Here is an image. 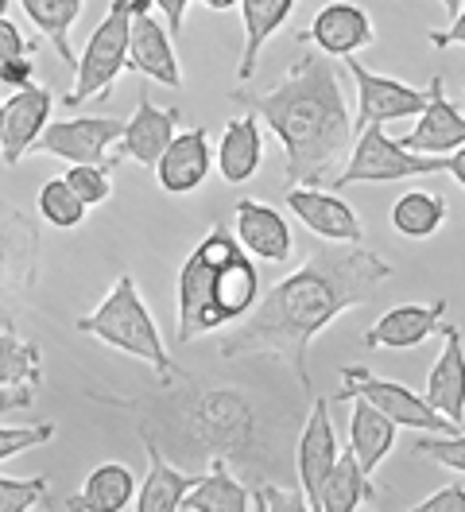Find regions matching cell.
<instances>
[{"instance_id":"1","label":"cell","mask_w":465,"mask_h":512,"mask_svg":"<svg viewBox=\"0 0 465 512\" xmlns=\"http://www.w3.org/2000/svg\"><path fill=\"white\" fill-rule=\"evenodd\" d=\"M388 276L392 264L369 253L365 245H318L303 268L283 276L248 311V322L217 342V353L225 361H241V357L283 361L291 365L299 388L310 392V342L345 311L372 303Z\"/></svg>"},{"instance_id":"2","label":"cell","mask_w":465,"mask_h":512,"mask_svg":"<svg viewBox=\"0 0 465 512\" xmlns=\"http://www.w3.org/2000/svg\"><path fill=\"white\" fill-rule=\"evenodd\" d=\"M252 117L272 128L283 148V183L291 187H330L353 140L345 113L338 66L322 51H310L264 94H233Z\"/></svg>"},{"instance_id":"3","label":"cell","mask_w":465,"mask_h":512,"mask_svg":"<svg viewBox=\"0 0 465 512\" xmlns=\"http://www.w3.org/2000/svg\"><path fill=\"white\" fill-rule=\"evenodd\" d=\"M167 408V431L175 439L155 443L163 454L175 450L186 466L225 458L245 474H272L276 466L283 470V431L276 435L264 408L241 388H198L186 373V388L167 400Z\"/></svg>"},{"instance_id":"4","label":"cell","mask_w":465,"mask_h":512,"mask_svg":"<svg viewBox=\"0 0 465 512\" xmlns=\"http://www.w3.org/2000/svg\"><path fill=\"white\" fill-rule=\"evenodd\" d=\"M78 330L101 338L105 346L128 353V357L148 361L155 369V377L163 384H175L179 377H186L183 369L171 361V353L163 350L159 326H155V319L148 315V307H144V299H140V291H136V280H132L128 272L117 276L113 291L101 299V307H97L93 315H82V319H78Z\"/></svg>"},{"instance_id":"5","label":"cell","mask_w":465,"mask_h":512,"mask_svg":"<svg viewBox=\"0 0 465 512\" xmlns=\"http://www.w3.org/2000/svg\"><path fill=\"white\" fill-rule=\"evenodd\" d=\"M144 4H152V0H113V4H109L105 20H101L90 32V39H86V51H82V59L74 66V90L62 97V105L78 109L82 101L105 97L113 90L117 74H121L124 63H128L132 16H136V8H144Z\"/></svg>"},{"instance_id":"6","label":"cell","mask_w":465,"mask_h":512,"mask_svg":"<svg viewBox=\"0 0 465 512\" xmlns=\"http://www.w3.org/2000/svg\"><path fill=\"white\" fill-rule=\"evenodd\" d=\"M237 241L229 233H206L198 241V249L186 256V264L179 268V322H175V342L186 346L202 334H214L217 311H214V276H217V260L229 253Z\"/></svg>"},{"instance_id":"7","label":"cell","mask_w":465,"mask_h":512,"mask_svg":"<svg viewBox=\"0 0 465 512\" xmlns=\"http://www.w3.org/2000/svg\"><path fill=\"white\" fill-rule=\"evenodd\" d=\"M442 171V156H419L407 152L400 140H392L384 125H372L357 132V144L349 152L338 179L330 183V191L341 187H357V183H400V179H415V175H434Z\"/></svg>"},{"instance_id":"8","label":"cell","mask_w":465,"mask_h":512,"mask_svg":"<svg viewBox=\"0 0 465 512\" xmlns=\"http://www.w3.org/2000/svg\"><path fill=\"white\" fill-rule=\"evenodd\" d=\"M338 400H369L372 408L384 412L396 427H411V431H423V435H458L462 431L458 423L438 416L419 392H411L407 384L384 381L365 365H345L341 369Z\"/></svg>"},{"instance_id":"9","label":"cell","mask_w":465,"mask_h":512,"mask_svg":"<svg viewBox=\"0 0 465 512\" xmlns=\"http://www.w3.org/2000/svg\"><path fill=\"white\" fill-rule=\"evenodd\" d=\"M39 272V225L0 198V326H12Z\"/></svg>"},{"instance_id":"10","label":"cell","mask_w":465,"mask_h":512,"mask_svg":"<svg viewBox=\"0 0 465 512\" xmlns=\"http://www.w3.org/2000/svg\"><path fill=\"white\" fill-rule=\"evenodd\" d=\"M353 82H357V121L353 132L372 125H388V121H403V117H419L427 109V90H415L407 82H396L388 74H372L369 66L361 63L357 55L345 59Z\"/></svg>"},{"instance_id":"11","label":"cell","mask_w":465,"mask_h":512,"mask_svg":"<svg viewBox=\"0 0 465 512\" xmlns=\"http://www.w3.org/2000/svg\"><path fill=\"white\" fill-rule=\"evenodd\" d=\"M124 121L113 117H74V121H55L43 128L31 152H47L66 163H105V152L121 140Z\"/></svg>"},{"instance_id":"12","label":"cell","mask_w":465,"mask_h":512,"mask_svg":"<svg viewBox=\"0 0 465 512\" xmlns=\"http://www.w3.org/2000/svg\"><path fill=\"white\" fill-rule=\"evenodd\" d=\"M124 70H132V74H140V78H148V82H159V86H167V90H179V86H183L171 32H167V24H159L152 16V4L136 8V16H132L128 63H124Z\"/></svg>"},{"instance_id":"13","label":"cell","mask_w":465,"mask_h":512,"mask_svg":"<svg viewBox=\"0 0 465 512\" xmlns=\"http://www.w3.org/2000/svg\"><path fill=\"white\" fill-rule=\"evenodd\" d=\"M287 206H291V214L307 225L314 237H322L330 245H361V237H365L353 206L341 194H330L322 191V187H291L287 191Z\"/></svg>"},{"instance_id":"14","label":"cell","mask_w":465,"mask_h":512,"mask_svg":"<svg viewBox=\"0 0 465 512\" xmlns=\"http://www.w3.org/2000/svg\"><path fill=\"white\" fill-rule=\"evenodd\" d=\"M334 462H338V435H334V419H330V400H314L307 423L295 439V474H299V489H303L307 505H314Z\"/></svg>"},{"instance_id":"15","label":"cell","mask_w":465,"mask_h":512,"mask_svg":"<svg viewBox=\"0 0 465 512\" xmlns=\"http://www.w3.org/2000/svg\"><path fill=\"white\" fill-rule=\"evenodd\" d=\"M51 109H55V94L43 86H28L4 101V128H0V160L8 167L28 156L35 140L43 136V128L51 125Z\"/></svg>"},{"instance_id":"16","label":"cell","mask_w":465,"mask_h":512,"mask_svg":"<svg viewBox=\"0 0 465 512\" xmlns=\"http://www.w3.org/2000/svg\"><path fill=\"white\" fill-rule=\"evenodd\" d=\"M427 109L419 113L415 128L403 136L400 144L407 152H419V156H450L465 148V117L450 105L446 97V82L434 74L431 86H427Z\"/></svg>"},{"instance_id":"17","label":"cell","mask_w":465,"mask_h":512,"mask_svg":"<svg viewBox=\"0 0 465 512\" xmlns=\"http://www.w3.org/2000/svg\"><path fill=\"white\" fill-rule=\"evenodd\" d=\"M179 109H163L155 105L148 90L136 94V113L124 121L121 132V160H136L140 167H152L159 163V156L167 152V144L179 136Z\"/></svg>"},{"instance_id":"18","label":"cell","mask_w":465,"mask_h":512,"mask_svg":"<svg viewBox=\"0 0 465 512\" xmlns=\"http://www.w3.org/2000/svg\"><path fill=\"white\" fill-rule=\"evenodd\" d=\"M299 39H310L326 59H349L372 43V20L361 4L334 0L310 20V28Z\"/></svg>"},{"instance_id":"19","label":"cell","mask_w":465,"mask_h":512,"mask_svg":"<svg viewBox=\"0 0 465 512\" xmlns=\"http://www.w3.org/2000/svg\"><path fill=\"white\" fill-rule=\"evenodd\" d=\"M214 171V148H210V132L206 128H186L179 132L167 152L155 163V179L167 194H190L206 183V175Z\"/></svg>"},{"instance_id":"20","label":"cell","mask_w":465,"mask_h":512,"mask_svg":"<svg viewBox=\"0 0 465 512\" xmlns=\"http://www.w3.org/2000/svg\"><path fill=\"white\" fill-rule=\"evenodd\" d=\"M446 315V299L434 303H400L392 311H384L380 319L365 330V346L369 350H415L442 326Z\"/></svg>"},{"instance_id":"21","label":"cell","mask_w":465,"mask_h":512,"mask_svg":"<svg viewBox=\"0 0 465 512\" xmlns=\"http://www.w3.org/2000/svg\"><path fill=\"white\" fill-rule=\"evenodd\" d=\"M442 357L431 365V377H427V404H431L438 416H446L450 423L462 427L465 419V342L458 326H442Z\"/></svg>"},{"instance_id":"22","label":"cell","mask_w":465,"mask_h":512,"mask_svg":"<svg viewBox=\"0 0 465 512\" xmlns=\"http://www.w3.org/2000/svg\"><path fill=\"white\" fill-rule=\"evenodd\" d=\"M256 303H260V272H256V264L248 260V253L241 249V241H237L229 253L217 260V276H214L217 322L229 326V322H237L241 315H248Z\"/></svg>"},{"instance_id":"23","label":"cell","mask_w":465,"mask_h":512,"mask_svg":"<svg viewBox=\"0 0 465 512\" xmlns=\"http://www.w3.org/2000/svg\"><path fill=\"white\" fill-rule=\"evenodd\" d=\"M237 241L241 249L260 260H287L295 249V237H291V225L279 218V210H272L268 202H256V198H241L237 202Z\"/></svg>"},{"instance_id":"24","label":"cell","mask_w":465,"mask_h":512,"mask_svg":"<svg viewBox=\"0 0 465 512\" xmlns=\"http://www.w3.org/2000/svg\"><path fill=\"white\" fill-rule=\"evenodd\" d=\"M144 450H148V474H144V485L136 489V512H179L183 497L202 474L171 466L167 454L155 447L152 439H144Z\"/></svg>"},{"instance_id":"25","label":"cell","mask_w":465,"mask_h":512,"mask_svg":"<svg viewBox=\"0 0 465 512\" xmlns=\"http://www.w3.org/2000/svg\"><path fill=\"white\" fill-rule=\"evenodd\" d=\"M260 160H264V136H260V125L256 117H233L225 132H221V144H217V171L225 183L241 187L248 183L256 171H260Z\"/></svg>"},{"instance_id":"26","label":"cell","mask_w":465,"mask_h":512,"mask_svg":"<svg viewBox=\"0 0 465 512\" xmlns=\"http://www.w3.org/2000/svg\"><path fill=\"white\" fill-rule=\"evenodd\" d=\"M136 501V478L124 462H101L86 485L66 497V512H124Z\"/></svg>"},{"instance_id":"27","label":"cell","mask_w":465,"mask_h":512,"mask_svg":"<svg viewBox=\"0 0 465 512\" xmlns=\"http://www.w3.org/2000/svg\"><path fill=\"white\" fill-rule=\"evenodd\" d=\"M372 497H376L372 474L361 470V462L353 458V450H341L338 462H334V470L326 474V481H322V489H318V497H314V505H310V509L357 512L365 501H372Z\"/></svg>"},{"instance_id":"28","label":"cell","mask_w":465,"mask_h":512,"mask_svg":"<svg viewBox=\"0 0 465 512\" xmlns=\"http://www.w3.org/2000/svg\"><path fill=\"white\" fill-rule=\"evenodd\" d=\"M291 12H295V0H241V24H245V51H241V63H237L241 82H248L256 74L264 43L291 20Z\"/></svg>"},{"instance_id":"29","label":"cell","mask_w":465,"mask_h":512,"mask_svg":"<svg viewBox=\"0 0 465 512\" xmlns=\"http://www.w3.org/2000/svg\"><path fill=\"white\" fill-rule=\"evenodd\" d=\"M186 512H252V493H248L241 481L233 478L229 462L214 458L210 462V474L194 481V489L183 497Z\"/></svg>"},{"instance_id":"30","label":"cell","mask_w":465,"mask_h":512,"mask_svg":"<svg viewBox=\"0 0 465 512\" xmlns=\"http://www.w3.org/2000/svg\"><path fill=\"white\" fill-rule=\"evenodd\" d=\"M396 431H400V427L384 416V412H376L369 400H357L353 419H349V450H353V458L361 462L365 474H372V470L392 454Z\"/></svg>"},{"instance_id":"31","label":"cell","mask_w":465,"mask_h":512,"mask_svg":"<svg viewBox=\"0 0 465 512\" xmlns=\"http://www.w3.org/2000/svg\"><path fill=\"white\" fill-rule=\"evenodd\" d=\"M20 8H24V16H28L31 24L51 39V47L59 51L62 63L78 66V55L70 47V28L82 16L86 0H20Z\"/></svg>"},{"instance_id":"32","label":"cell","mask_w":465,"mask_h":512,"mask_svg":"<svg viewBox=\"0 0 465 512\" xmlns=\"http://www.w3.org/2000/svg\"><path fill=\"white\" fill-rule=\"evenodd\" d=\"M446 222V198L431 191H407L403 198H396L392 206V229L411 237V241H423L438 233V225Z\"/></svg>"},{"instance_id":"33","label":"cell","mask_w":465,"mask_h":512,"mask_svg":"<svg viewBox=\"0 0 465 512\" xmlns=\"http://www.w3.org/2000/svg\"><path fill=\"white\" fill-rule=\"evenodd\" d=\"M43 377V357L35 342H24L12 326H0V388H35Z\"/></svg>"},{"instance_id":"34","label":"cell","mask_w":465,"mask_h":512,"mask_svg":"<svg viewBox=\"0 0 465 512\" xmlns=\"http://www.w3.org/2000/svg\"><path fill=\"white\" fill-rule=\"evenodd\" d=\"M39 218L47 225H55V229H74L86 218V202L70 191V183L62 175L47 179L43 191H39Z\"/></svg>"},{"instance_id":"35","label":"cell","mask_w":465,"mask_h":512,"mask_svg":"<svg viewBox=\"0 0 465 512\" xmlns=\"http://www.w3.org/2000/svg\"><path fill=\"white\" fill-rule=\"evenodd\" d=\"M113 167L117 160H105V163H70V171L62 175L66 183H70V191L78 194L82 202H86V210L90 206H101V202H109V194H113Z\"/></svg>"},{"instance_id":"36","label":"cell","mask_w":465,"mask_h":512,"mask_svg":"<svg viewBox=\"0 0 465 512\" xmlns=\"http://www.w3.org/2000/svg\"><path fill=\"white\" fill-rule=\"evenodd\" d=\"M47 501V478H0V512H31Z\"/></svg>"},{"instance_id":"37","label":"cell","mask_w":465,"mask_h":512,"mask_svg":"<svg viewBox=\"0 0 465 512\" xmlns=\"http://www.w3.org/2000/svg\"><path fill=\"white\" fill-rule=\"evenodd\" d=\"M415 454L434 458L438 466L465 474V431H458V435H423V439H415Z\"/></svg>"},{"instance_id":"38","label":"cell","mask_w":465,"mask_h":512,"mask_svg":"<svg viewBox=\"0 0 465 512\" xmlns=\"http://www.w3.org/2000/svg\"><path fill=\"white\" fill-rule=\"evenodd\" d=\"M55 439V423H31V427H0V462L16 458L31 447H47Z\"/></svg>"},{"instance_id":"39","label":"cell","mask_w":465,"mask_h":512,"mask_svg":"<svg viewBox=\"0 0 465 512\" xmlns=\"http://www.w3.org/2000/svg\"><path fill=\"white\" fill-rule=\"evenodd\" d=\"M24 55H35V39H28L8 16H0V63L24 59Z\"/></svg>"},{"instance_id":"40","label":"cell","mask_w":465,"mask_h":512,"mask_svg":"<svg viewBox=\"0 0 465 512\" xmlns=\"http://www.w3.org/2000/svg\"><path fill=\"white\" fill-rule=\"evenodd\" d=\"M407 512H465V485H442Z\"/></svg>"},{"instance_id":"41","label":"cell","mask_w":465,"mask_h":512,"mask_svg":"<svg viewBox=\"0 0 465 512\" xmlns=\"http://www.w3.org/2000/svg\"><path fill=\"white\" fill-rule=\"evenodd\" d=\"M260 493H264L268 512H310L303 489H279V485L268 481V485H260Z\"/></svg>"},{"instance_id":"42","label":"cell","mask_w":465,"mask_h":512,"mask_svg":"<svg viewBox=\"0 0 465 512\" xmlns=\"http://www.w3.org/2000/svg\"><path fill=\"white\" fill-rule=\"evenodd\" d=\"M31 78H35V66H31V55H24V59H8V63H0V82H4V86H12V90H28Z\"/></svg>"},{"instance_id":"43","label":"cell","mask_w":465,"mask_h":512,"mask_svg":"<svg viewBox=\"0 0 465 512\" xmlns=\"http://www.w3.org/2000/svg\"><path fill=\"white\" fill-rule=\"evenodd\" d=\"M152 4L159 8V12H163V20H167V32H171V35L183 32L186 4H190V0H152Z\"/></svg>"},{"instance_id":"44","label":"cell","mask_w":465,"mask_h":512,"mask_svg":"<svg viewBox=\"0 0 465 512\" xmlns=\"http://www.w3.org/2000/svg\"><path fill=\"white\" fill-rule=\"evenodd\" d=\"M431 43L438 51H446V47H465V12L454 16V24H450L446 32H431Z\"/></svg>"},{"instance_id":"45","label":"cell","mask_w":465,"mask_h":512,"mask_svg":"<svg viewBox=\"0 0 465 512\" xmlns=\"http://www.w3.org/2000/svg\"><path fill=\"white\" fill-rule=\"evenodd\" d=\"M31 400H35V388H0V416L31 408Z\"/></svg>"},{"instance_id":"46","label":"cell","mask_w":465,"mask_h":512,"mask_svg":"<svg viewBox=\"0 0 465 512\" xmlns=\"http://www.w3.org/2000/svg\"><path fill=\"white\" fill-rule=\"evenodd\" d=\"M442 171H446V175H454V179H458V183L465 187V148L450 152V156L442 160Z\"/></svg>"},{"instance_id":"47","label":"cell","mask_w":465,"mask_h":512,"mask_svg":"<svg viewBox=\"0 0 465 512\" xmlns=\"http://www.w3.org/2000/svg\"><path fill=\"white\" fill-rule=\"evenodd\" d=\"M206 8H214V12H225V8H237L241 0H202Z\"/></svg>"},{"instance_id":"48","label":"cell","mask_w":465,"mask_h":512,"mask_svg":"<svg viewBox=\"0 0 465 512\" xmlns=\"http://www.w3.org/2000/svg\"><path fill=\"white\" fill-rule=\"evenodd\" d=\"M252 512H268V505H264V493H260V489L252 493Z\"/></svg>"},{"instance_id":"49","label":"cell","mask_w":465,"mask_h":512,"mask_svg":"<svg viewBox=\"0 0 465 512\" xmlns=\"http://www.w3.org/2000/svg\"><path fill=\"white\" fill-rule=\"evenodd\" d=\"M442 8H446L450 16H458V12H462V0H442Z\"/></svg>"},{"instance_id":"50","label":"cell","mask_w":465,"mask_h":512,"mask_svg":"<svg viewBox=\"0 0 465 512\" xmlns=\"http://www.w3.org/2000/svg\"><path fill=\"white\" fill-rule=\"evenodd\" d=\"M4 12H8V0H0V16H4Z\"/></svg>"},{"instance_id":"51","label":"cell","mask_w":465,"mask_h":512,"mask_svg":"<svg viewBox=\"0 0 465 512\" xmlns=\"http://www.w3.org/2000/svg\"><path fill=\"white\" fill-rule=\"evenodd\" d=\"M0 128H4V101H0Z\"/></svg>"}]
</instances>
